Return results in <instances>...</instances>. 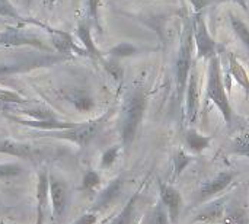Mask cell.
Masks as SVG:
<instances>
[{
    "mask_svg": "<svg viewBox=\"0 0 249 224\" xmlns=\"http://www.w3.org/2000/svg\"><path fill=\"white\" fill-rule=\"evenodd\" d=\"M147 95L143 89L133 90L124 102L120 117V137L123 147L127 150L136 140L137 131L147 109Z\"/></svg>",
    "mask_w": 249,
    "mask_h": 224,
    "instance_id": "6da1fadb",
    "label": "cell"
},
{
    "mask_svg": "<svg viewBox=\"0 0 249 224\" xmlns=\"http://www.w3.org/2000/svg\"><path fill=\"white\" fill-rule=\"evenodd\" d=\"M207 98L217 106L226 124H232V106L229 102L228 92L225 89L223 76H222V66L219 55H214L209 60L207 67V86H206Z\"/></svg>",
    "mask_w": 249,
    "mask_h": 224,
    "instance_id": "7a4b0ae2",
    "label": "cell"
},
{
    "mask_svg": "<svg viewBox=\"0 0 249 224\" xmlns=\"http://www.w3.org/2000/svg\"><path fill=\"white\" fill-rule=\"evenodd\" d=\"M194 45V31L193 20L187 22L184 26V34L181 36V45L175 58V89L177 98L182 101L188 83V77L191 73V54Z\"/></svg>",
    "mask_w": 249,
    "mask_h": 224,
    "instance_id": "3957f363",
    "label": "cell"
},
{
    "mask_svg": "<svg viewBox=\"0 0 249 224\" xmlns=\"http://www.w3.org/2000/svg\"><path fill=\"white\" fill-rule=\"evenodd\" d=\"M105 122V117H99L96 120H90L88 122L79 124V125H73L71 128L67 130H58L50 136L61 138V140H69L74 144H77L79 147H85L88 146L99 133V130L102 128Z\"/></svg>",
    "mask_w": 249,
    "mask_h": 224,
    "instance_id": "277c9868",
    "label": "cell"
},
{
    "mask_svg": "<svg viewBox=\"0 0 249 224\" xmlns=\"http://www.w3.org/2000/svg\"><path fill=\"white\" fill-rule=\"evenodd\" d=\"M66 57L60 54H35V55H25L22 58L13 60L10 63H3L0 64V76H9V74H16V73H25L36 67H44V66H53L55 63L63 61Z\"/></svg>",
    "mask_w": 249,
    "mask_h": 224,
    "instance_id": "5b68a950",
    "label": "cell"
},
{
    "mask_svg": "<svg viewBox=\"0 0 249 224\" xmlns=\"http://www.w3.org/2000/svg\"><path fill=\"white\" fill-rule=\"evenodd\" d=\"M34 47L44 51H51V47L47 45L38 35L29 34L26 29L18 26H7L0 34V47Z\"/></svg>",
    "mask_w": 249,
    "mask_h": 224,
    "instance_id": "8992f818",
    "label": "cell"
},
{
    "mask_svg": "<svg viewBox=\"0 0 249 224\" xmlns=\"http://www.w3.org/2000/svg\"><path fill=\"white\" fill-rule=\"evenodd\" d=\"M193 31H194V44L197 47L198 58L210 60L217 55L216 41L212 38L206 20L201 15H196L193 17Z\"/></svg>",
    "mask_w": 249,
    "mask_h": 224,
    "instance_id": "52a82bcc",
    "label": "cell"
},
{
    "mask_svg": "<svg viewBox=\"0 0 249 224\" xmlns=\"http://www.w3.org/2000/svg\"><path fill=\"white\" fill-rule=\"evenodd\" d=\"M235 173L231 171H225V172H219L217 175L212 176L210 179L204 181L197 192V203H206L209 200H213L214 197H217L220 192H223L235 179Z\"/></svg>",
    "mask_w": 249,
    "mask_h": 224,
    "instance_id": "ba28073f",
    "label": "cell"
},
{
    "mask_svg": "<svg viewBox=\"0 0 249 224\" xmlns=\"http://www.w3.org/2000/svg\"><path fill=\"white\" fill-rule=\"evenodd\" d=\"M158 188H159L160 203L168 210L171 224H178L181 211H182V206H184V200H182L181 192L175 187H172L163 181H158Z\"/></svg>",
    "mask_w": 249,
    "mask_h": 224,
    "instance_id": "9c48e42d",
    "label": "cell"
},
{
    "mask_svg": "<svg viewBox=\"0 0 249 224\" xmlns=\"http://www.w3.org/2000/svg\"><path fill=\"white\" fill-rule=\"evenodd\" d=\"M32 23H36V25H39L41 28L47 29V32H48V35H50V39H51V42H53V47L57 50V52H58L60 55L69 57V55L73 54V52H76V54H79V55H89L86 50H80V48L76 45V42L73 41V38H71V35H70L69 32H64V31H61V29L50 28V26H47V25H44V23H41V22H36V20H34Z\"/></svg>",
    "mask_w": 249,
    "mask_h": 224,
    "instance_id": "30bf717a",
    "label": "cell"
},
{
    "mask_svg": "<svg viewBox=\"0 0 249 224\" xmlns=\"http://www.w3.org/2000/svg\"><path fill=\"white\" fill-rule=\"evenodd\" d=\"M0 153L10 155L23 160H39L42 159L45 150L41 147H35L28 143H19L7 138H0Z\"/></svg>",
    "mask_w": 249,
    "mask_h": 224,
    "instance_id": "8fae6325",
    "label": "cell"
},
{
    "mask_svg": "<svg viewBox=\"0 0 249 224\" xmlns=\"http://www.w3.org/2000/svg\"><path fill=\"white\" fill-rule=\"evenodd\" d=\"M185 118L188 124H194L200 112V87L197 73L191 71L185 89Z\"/></svg>",
    "mask_w": 249,
    "mask_h": 224,
    "instance_id": "7c38bea8",
    "label": "cell"
},
{
    "mask_svg": "<svg viewBox=\"0 0 249 224\" xmlns=\"http://www.w3.org/2000/svg\"><path fill=\"white\" fill-rule=\"evenodd\" d=\"M50 200H51V207H53V216L54 219L60 220L66 210H67V203H69V188L67 185L57 178H50Z\"/></svg>",
    "mask_w": 249,
    "mask_h": 224,
    "instance_id": "4fadbf2b",
    "label": "cell"
},
{
    "mask_svg": "<svg viewBox=\"0 0 249 224\" xmlns=\"http://www.w3.org/2000/svg\"><path fill=\"white\" fill-rule=\"evenodd\" d=\"M225 214H226V200L219 198V200H214V201H210L209 204H206L196 214L194 222L207 224L219 223V222H223Z\"/></svg>",
    "mask_w": 249,
    "mask_h": 224,
    "instance_id": "5bb4252c",
    "label": "cell"
},
{
    "mask_svg": "<svg viewBox=\"0 0 249 224\" xmlns=\"http://www.w3.org/2000/svg\"><path fill=\"white\" fill-rule=\"evenodd\" d=\"M121 190H123V178H115V179H112V181L104 188V191L98 195V198L95 200L93 207H92V211L96 213V211L107 210V208H108L109 206H112L114 201L120 197Z\"/></svg>",
    "mask_w": 249,
    "mask_h": 224,
    "instance_id": "9a60e30c",
    "label": "cell"
},
{
    "mask_svg": "<svg viewBox=\"0 0 249 224\" xmlns=\"http://www.w3.org/2000/svg\"><path fill=\"white\" fill-rule=\"evenodd\" d=\"M139 198L140 192L137 191L123 207V210L117 214V217L111 224H137L139 220Z\"/></svg>",
    "mask_w": 249,
    "mask_h": 224,
    "instance_id": "2e32d148",
    "label": "cell"
},
{
    "mask_svg": "<svg viewBox=\"0 0 249 224\" xmlns=\"http://www.w3.org/2000/svg\"><path fill=\"white\" fill-rule=\"evenodd\" d=\"M212 143V137L206 136L197 130H190L185 134V146L190 149V152L193 153H201L206 149H209Z\"/></svg>",
    "mask_w": 249,
    "mask_h": 224,
    "instance_id": "e0dca14e",
    "label": "cell"
},
{
    "mask_svg": "<svg viewBox=\"0 0 249 224\" xmlns=\"http://www.w3.org/2000/svg\"><path fill=\"white\" fill-rule=\"evenodd\" d=\"M13 121H16L18 124L20 125H26V127H34V128H41V130H67V128H71L73 125L76 124H71V122H60L54 118L51 120H34V121H26V120H19V118H15V117H10Z\"/></svg>",
    "mask_w": 249,
    "mask_h": 224,
    "instance_id": "ac0fdd59",
    "label": "cell"
},
{
    "mask_svg": "<svg viewBox=\"0 0 249 224\" xmlns=\"http://www.w3.org/2000/svg\"><path fill=\"white\" fill-rule=\"evenodd\" d=\"M76 32H77V36H79L80 42L83 44L85 50L88 51V54L90 57H93V58H101V52H99V50L96 48V45L93 42V38H92V34H90L89 26L82 22V23H79Z\"/></svg>",
    "mask_w": 249,
    "mask_h": 224,
    "instance_id": "d6986e66",
    "label": "cell"
},
{
    "mask_svg": "<svg viewBox=\"0 0 249 224\" xmlns=\"http://www.w3.org/2000/svg\"><path fill=\"white\" fill-rule=\"evenodd\" d=\"M229 71H231V74L235 77V80H236L241 86H244V87L249 92L248 74H247L244 66L241 64V61H239L233 54H231V57H229Z\"/></svg>",
    "mask_w": 249,
    "mask_h": 224,
    "instance_id": "ffe728a7",
    "label": "cell"
},
{
    "mask_svg": "<svg viewBox=\"0 0 249 224\" xmlns=\"http://www.w3.org/2000/svg\"><path fill=\"white\" fill-rule=\"evenodd\" d=\"M144 224H171L168 210L160 201L150 208V211L146 216Z\"/></svg>",
    "mask_w": 249,
    "mask_h": 224,
    "instance_id": "44dd1931",
    "label": "cell"
},
{
    "mask_svg": "<svg viewBox=\"0 0 249 224\" xmlns=\"http://www.w3.org/2000/svg\"><path fill=\"white\" fill-rule=\"evenodd\" d=\"M225 224H249V214L244 207H226Z\"/></svg>",
    "mask_w": 249,
    "mask_h": 224,
    "instance_id": "7402d4cb",
    "label": "cell"
},
{
    "mask_svg": "<svg viewBox=\"0 0 249 224\" xmlns=\"http://www.w3.org/2000/svg\"><path fill=\"white\" fill-rule=\"evenodd\" d=\"M229 17H231V25H232L235 34L239 36L241 42L249 50V26L241 17L235 16L233 13H229Z\"/></svg>",
    "mask_w": 249,
    "mask_h": 224,
    "instance_id": "603a6c76",
    "label": "cell"
},
{
    "mask_svg": "<svg viewBox=\"0 0 249 224\" xmlns=\"http://www.w3.org/2000/svg\"><path fill=\"white\" fill-rule=\"evenodd\" d=\"M194 160V157L191 155H188L184 149H179L177 150L175 156H174V178H178L184 171L185 168H188V165Z\"/></svg>",
    "mask_w": 249,
    "mask_h": 224,
    "instance_id": "cb8c5ba5",
    "label": "cell"
},
{
    "mask_svg": "<svg viewBox=\"0 0 249 224\" xmlns=\"http://www.w3.org/2000/svg\"><path fill=\"white\" fill-rule=\"evenodd\" d=\"M137 52H139V48L136 45H133L130 42H120L115 47H112L108 54L111 55V58L118 60V58H125V57H133Z\"/></svg>",
    "mask_w": 249,
    "mask_h": 224,
    "instance_id": "d4e9b609",
    "label": "cell"
},
{
    "mask_svg": "<svg viewBox=\"0 0 249 224\" xmlns=\"http://www.w3.org/2000/svg\"><path fill=\"white\" fill-rule=\"evenodd\" d=\"M232 152L238 156L249 157V134H239L233 138Z\"/></svg>",
    "mask_w": 249,
    "mask_h": 224,
    "instance_id": "484cf974",
    "label": "cell"
},
{
    "mask_svg": "<svg viewBox=\"0 0 249 224\" xmlns=\"http://www.w3.org/2000/svg\"><path fill=\"white\" fill-rule=\"evenodd\" d=\"M25 172V168L20 163H3L0 165V179L16 178Z\"/></svg>",
    "mask_w": 249,
    "mask_h": 224,
    "instance_id": "4316f807",
    "label": "cell"
},
{
    "mask_svg": "<svg viewBox=\"0 0 249 224\" xmlns=\"http://www.w3.org/2000/svg\"><path fill=\"white\" fill-rule=\"evenodd\" d=\"M0 16H6L18 22H29L28 19H25L23 16L18 13V10L13 7V4L9 0H0Z\"/></svg>",
    "mask_w": 249,
    "mask_h": 224,
    "instance_id": "83f0119b",
    "label": "cell"
},
{
    "mask_svg": "<svg viewBox=\"0 0 249 224\" xmlns=\"http://www.w3.org/2000/svg\"><path fill=\"white\" fill-rule=\"evenodd\" d=\"M104 63V67L105 70L117 80V82H121L123 80V76H124V70L121 67V64L118 63L117 58H111V60H102Z\"/></svg>",
    "mask_w": 249,
    "mask_h": 224,
    "instance_id": "f1b7e54d",
    "label": "cell"
},
{
    "mask_svg": "<svg viewBox=\"0 0 249 224\" xmlns=\"http://www.w3.org/2000/svg\"><path fill=\"white\" fill-rule=\"evenodd\" d=\"M99 184H101V176L98 175V172L88 171L82 179V190L83 191H93L96 187H99Z\"/></svg>",
    "mask_w": 249,
    "mask_h": 224,
    "instance_id": "f546056e",
    "label": "cell"
},
{
    "mask_svg": "<svg viewBox=\"0 0 249 224\" xmlns=\"http://www.w3.org/2000/svg\"><path fill=\"white\" fill-rule=\"evenodd\" d=\"M118 155H120V147L118 146H112V147L107 149L102 153V157H101V168H104V169L111 168L115 163V160L118 159Z\"/></svg>",
    "mask_w": 249,
    "mask_h": 224,
    "instance_id": "4dcf8cb0",
    "label": "cell"
},
{
    "mask_svg": "<svg viewBox=\"0 0 249 224\" xmlns=\"http://www.w3.org/2000/svg\"><path fill=\"white\" fill-rule=\"evenodd\" d=\"M26 98H23L22 95L12 92V90H4L0 89V103H26Z\"/></svg>",
    "mask_w": 249,
    "mask_h": 224,
    "instance_id": "1f68e13d",
    "label": "cell"
},
{
    "mask_svg": "<svg viewBox=\"0 0 249 224\" xmlns=\"http://www.w3.org/2000/svg\"><path fill=\"white\" fill-rule=\"evenodd\" d=\"M74 106L79 109V111H82V112H89L90 109H93V106H95V102H93V99L90 98V96H88V95H77L76 98H74Z\"/></svg>",
    "mask_w": 249,
    "mask_h": 224,
    "instance_id": "d6a6232c",
    "label": "cell"
},
{
    "mask_svg": "<svg viewBox=\"0 0 249 224\" xmlns=\"http://www.w3.org/2000/svg\"><path fill=\"white\" fill-rule=\"evenodd\" d=\"M96 222H98V217H96V214L92 211V213L83 214L82 217H79L73 224H96Z\"/></svg>",
    "mask_w": 249,
    "mask_h": 224,
    "instance_id": "836d02e7",
    "label": "cell"
},
{
    "mask_svg": "<svg viewBox=\"0 0 249 224\" xmlns=\"http://www.w3.org/2000/svg\"><path fill=\"white\" fill-rule=\"evenodd\" d=\"M190 3L193 4V7H194L196 12H200L204 7H207L212 3V0H190Z\"/></svg>",
    "mask_w": 249,
    "mask_h": 224,
    "instance_id": "e575fe53",
    "label": "cell"
},
{
    "mask_svg": "<svg viewBox=\"0 0 249 224\" xmlns=\"http://www.w3.org/2000/svg\"><path fill=\"white\" fill-rule=\"evenodd\" d=\"M44 206H45V203L38 201V206H36V224H44V219H45V216H44Z\"/></svg>",
    "mask_w": 249,
    "mask_h": 224,
    "instance_id": "d590c367",
    "label": "cell"
},
{
    "mask_svg": "<svg viewBox=\"0 0 249 224\" xmlns=\"http://www.w3.org/2000/svg\"><path fill=\"white\" fill-rule=\"evenodd\" d=\"M99 3L101 0H89V10L90 15L95 20H98V9H99Z\"/></svg>",
    "mask_w": 249,
    "mask_h": 224,
    "instance_id": "8d00e7d4",
    "label": "cell"
},
{
    "mask_svg": "<svg viewBox=\"0 0 249 224\" xmlns=\"http://www.w3.org/2000/svg\"><path fill=\"white\" fill-rule=\"evenodd\" d=\"M42 3H44L47 7H50V9H51V7L55 4V0H42Z\"/></svg>",
    "mask_w": 249,
    "mask_h": 224,
    "instance_id": "74e56055",
    "label": "cell"
}]
</instances>
